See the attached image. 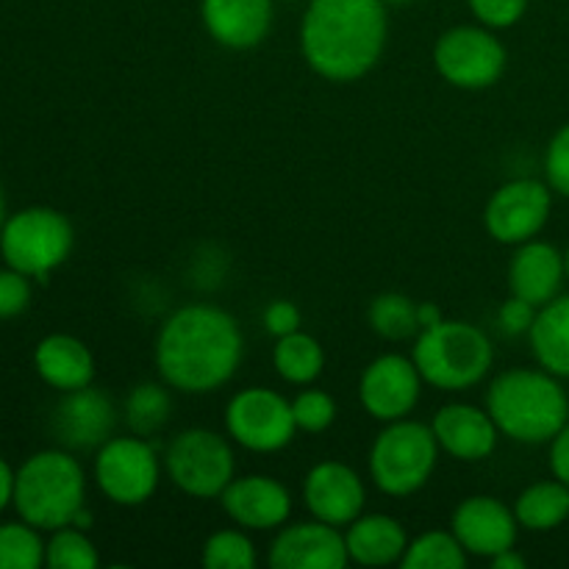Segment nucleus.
Returning <instances> with one entry per match:
<instances>
[{
  "label": "nucleus",
  "mask_w": 569,
  "mask_h": 569,
  "mask_svg": "<svg viewBox=\"0 0 569 569\" xmlns=\"http://www.w3.org/2000/svg\"><path fill=\"white\" fill-rule=\"evenodd\" d=\"M450 531L470 556L492 559V556L515 548L520 522H517L515 509H509L503 500L489 498V495H472L456 506Z\"/></svg>",
  "instance_id": "14"
},
{
  "label": "nucleus",
  "mask_w": 569,
  "mask_h": 569,
  "mask_svg": "<svg viewBox=\"0 0 569 569\" xmlns=\"http://www.w3.org/2000/svg\"><path fill=\"white\" fill-rule=\"evenodd\" d=\"M520 528L533 533H548L569 520V487L565 481H539L522 489L515 503Z\"/></svg>",
  "instance_id": "25"
},
{
  "label": "nucleus",
  "mask_w": 569,
  "mask_h": 569,
  "mask_svg": "<svg viewBox=\"0 0 569 569\" xmlns=\"http://www.w3.org/2000/svg\"><path fill=\"white\" fill-rule=\"evenodd\" d=\"M76 244L72 222L48 206H31L6 220L0 233V253L6 264L22 276L48 281L56 267L64 264Z\"/></svg>",
  "instance_id": "7"
},
{
  "label": "nucleus",
  "mask_w": 569,
  "mask_h": 569,
  "mask_svg": "<svg viewBox=\"0 0 569 569\" xmlns=\"http://www.w3.org/2000/svg\"><path fill=\"white\" fill-rule=\"evenodd\" d=\"M528 3L531 0H467L476 20L481 26L492 28V31H503V28L517 26L526 17Z\"/></svg>",
  "instance_id": "34"
},
{
  "label": "nucleus",
  "mask_w": 569,
  "mask_h": 569,
  "mask_svg": "<svg viewBox=\"0 0 569 569\" xmlns=\"http://www.w3.org/2000/svg\"><path fill=\"white\" fill-rule=\"evenodd\" d=\"M283 3H295V0H283Z\"/></svg>",
  "instance_id": "47"
},
{
  "label": "nucleus",
  "mask_w": 569,
  "mask_h": 569,
  "mask_svg": "<svg viewBox=\"0 0 569 569\" xmlns=\"http://www.w3.org/2000/svg\"><path fill=\"white\" fill-rule=\"evenodd\" d=\"M292 415L298 431L306 433H322L333 426L337 420V403L322 389L306 387L298 398L292 400Z\"/></svg>",
  "instance_id": "33"
},
{
  "label": "nucleus",
  "mask_w": 569,
  "mask_h": 569,
  "mask_svg": "<svg viewBox=\"0 0 569 569\" xmlns=\"http://www.w3.org/2000/svg\"><path fill=\"white\" fill-rule=\"evenodd\" d=\"M550 470H553V478H559V481H565L569 487V420L550 439Z\"/></svg>",
  "instance_id": "39"
},
{
  "label": "nucleus",
  "mask_w": 569,
  "mask_h": 569,
  "mask_svg": "<svg viewBox=\"0 0 569 569\" xmlns=\"http://www.w3.org/2000/svg\"><path fill=\"white\" fill-rule=\"evenodd\" d=\"M14 483L17 472L11 470L9 461L0 459V511L9 509V503H14Z\"/></svg>",
  "instance_id": "40"
},
{
  "label": "nucleus",
  "mask_w": 569,
  "mask_h": 569,
  "mask_svg": "<svg viewBox=\"0 0 569 569\" xmlns=\"http://www.w3.org/2000/svg\"><path fill=\"white\" fill-rule=\"evenodd\" d=\"M431 426L409 420L387 422L370 448V476L389 498H409L431 481L439 459Z\"/></svg>",
  "instance_id": "6"
},
{
  "label": "nucleus",
  "mask_w": 569,
  "mask_h": 569,
  "mask_svg": "<svg viewBox=\"0 0 569 569\" xmlns=\"http://www.w3.org/2000/svg\"><path fill=\"white\" fill-rule=\"evenodd\" d=\"M431 431L439 448L459 461L489 459L498 448V426L487 409L470 403H448L433 415Z\"/></svg>",
  "instance_id": "20"
},
{
  "label": "nucleus",
  "mask_w": 569,
  "mask_h": 569,
  "mask_svg": "<svg viewBox=\"0 0 569 569\" xmlns=\"http://www.w3.org/2000/svg\"><path fill=\"white\" fill-rule=\"evenodd\" d=\"M383 3H387V6H409V3H415V0H383Z\"/></svg>",
  "instance_id": "45"
},
{
  "label": "nucleus",
  "mask_w": 569,
  "mask_h": 569,
  "mask_svg": "<svg viewBox=\"0 0 569 569\" xmlns=\"http://www.w3.org/2000/svg\"><path fill=\"white\" fill-rule=\"evenodd\" d=\"M422 381L442 392L472 389L489 376L495 365V348L478 326L461 320H439L422 328L411 350Z\"/></svg>",
  "instance_id": "5"
},
{
  "label": "nucleus",
  "mask_w": 569,
  "mask_h": 569,
  "mask_svg": "<svg viewBox=\"0 0 569 569\" xmlns=\"http://www.w3.org/2000/svg\"><path fill=\"white\" fill-rule=\"evenodd\" d=\"M565 261H567V278H569V250H567V256H565Z\"/></svg>",
  "instance_id": "46"
},
{
  "label": "nucleus",
  "mask_w": 569,
  "mask_h": 569,
  "mask_svg": "<svg viewBox=\"0 0 569 569\" xmlns=\"http://www.w3.org/2000/svg\"><path fill=\"white\" fill-rule=\"evenodd\" d=\"M272 367L292 387H311L326 370V350L309 333H287V337L276 339Z\"/></svg>",
  "instance_id": "26"
},
{
  "label": "nucleus",
  "mask_w": 569,
  "mask_h": 569,
  "mask_svg": "<svg viewBox=\"0 0 569 569\" xmlns=\"http://www.w3.org/2000/svg\"><path fill=\"white\" fill-rule=\"evenodd\" d=\"M553 209V189L548 181L537 178H517L492 192L483 209V226L489 237L500 244H522L537 239V233L548 226Z\"/></svg>",
  "instance_id": "12"
},
{
  "label": "nucleus",
  "mask_w": 569,
  "mask_h": 569,
  "mask_svg": "<svg viewBox=\"0 0 569 569\" xmlns=\"http://www.w3.org/2000/svg\"><path fill=\"white\" fill-rule=\"evenodd\" d=\"M389 14L383 0H309L300 20V53L320 78L353 83L383 56Z\"/></svg>",
  "instance_id": "2"
},
{
  "label": "nucleus",
  "mask_w": 569,
  "mask_h": 569,
  "mask_svg": "<svg viewBox=\"0 0 569 569\" xmlns=\"http://www.w3.org/2000/svg\"><path fill=\"white\" fill-rule=\"evenodd\" d=\"M72 526L81 528V531H89V528H92V511L83 506V509L76 515V520H72Z\"/></svg>",
  "instance_id": "43"
},
{
  "label": "nucleus",
  "mask_w": 569,
  "mask_h": 569,
  "mask_svg": "<svg viewBox=\"0 0 569 569\" xmlns=\"http://www.w3.org/2000/svg\"><path fill=\"white\" fill-rule=\"evenodd\" d=\"M228 437L253 453H278L295 439L292 400L267 387H248L226 406Z\"/></svg>",
  "instance_id": "11"
},
{
  "label": "nucleus",
  "mask_w": 569,
  "mask_h": 569,
  "mask_svg": "<svg viewBox=\"0 0 569 569\" xmlns=\"http://www.w3.org/2000/svg\"><path fill=\"white\" fill-rule=\"evenodd\" d=\"M87 506V476L81 461L67 450L33 453L17 470L14 509L28 526L39 531L72 526L78 511Z\"/></svg>",
  "instance_id": "4"
},
{
  "label": "nucleus",
  "mask_w": 569,
  "mask_h": 569,
  "mask_svg": "<svg viewBox=\"0 0 569 569\" xmlns=\"http://www.w3.org/2000/svg\"><path fill=\"white\" fill-rule=\"evenodd\" d=\"M200 17L217 44L228 50L259 48L272 28V0H200Z\"/></svg>",
  "instance_id": "19"
},
{
  "label": "nucleus",
  "mask_w": 569,
  "mask_h": 569,
  "mask_svg": "<svg viewBox=\"0 0 569 569\" xmlns=\"http://www.w3.org/2000/svg\"><path fill=\"white\" fill-rule=\"evenodd\" d=\"M44 565L50 569H94L100 565V556L87 531L64 526L56 528L50 542L44 545Z\"/></svg>",
  "instance_id": "30"
},
{
  "label": "nucleus",
  "mask_w": 569,
  "mask_h": 569,
  "mask_svg": "<svg viewBox=\"0 0 569 569\" xmlns=\"http://www.w3.org/2000/svg\"><path fill=\"white\" fill-rule=\"evenodd\" d=\"M303 503L315 520L348 528L365 511V481L353 467L342 461H320L311 467L303 481Z\"/></svg>",
  "instance_id": "15"
},
{
  "label": "nucleus",
  "mask_w": 569,
  "mask_h": 569,
  "mask_svg": "<svg viewBox=\"0 0 569 569\" xmlns=\"http://www.w3.org/2000/svg\"><path fill=\"white\" fill-rule=\"evenodd\" d=\"M367 322L378 337L389 339V342H400V339H411L420 333L417 303L400 292L378 295L367 309Z\"/></svg>",
  "instance_id": "28"
},
{
  "label": "nucleus",
  "mask_w": 569,
  "mask_h": 569,
  "mask_svg": "<svg viewBox=\"0 0 569 569\" xmlns=\"http://www.w3.org/2000/svg\"><path fill=\"white\" fill-rule=\"evenodd\" d=\"M509 53L487 26L448 28L433 44V67L456 89H487L503 78Z\"/></svg>",
  "instance_id": "9"
},
{
  "label": "nucleus",
  "mask_w": 569,
  "mask_h": 569,
  "mask_svg": "<svg viewBox=\"0 0 569 569\" xmlns=\"http://www.w3.org/2000/svg\"><path fill=\"white\" fill-rule=\"evenodd\" d=\"M161 465L144 437H111L94 456V481L117 506H142L159 489Z\"/></svg>",
  "instance_id": "10"
},
{
  "label": "nucleus",
  "mask_w": 569,
  "mask_h": 569,
  "mask_svg": "<svg viewBox=\"0 0 569 569\" xmlns=\"http://www.w3.org/2000/svg\"><path fill=\"white\" fill-rule=\"evenodd\" d=\"M170 481L189 498L211 500L233 481L237 459L226 437L209 428H187L170 442L164 453Z\"/></svg>",
  "instance_id": "8"
},
{
  "label": "nucleus",
  "mask_w": 569,
  "mask_h": 569,
  "mask_svg": "<svg viewBox=\"0 0 569 569\" xmlns=\"http://www.w3.org/2000/svg\"><path fill=\"white\" fill-rule=\"evenodd\" d=\"M239 322L217 306H181L156 339V370L170 389L206 395L226 387L242 365Z\"/></svg>",
  "instance_id": "1"
},
{
  "label": "nucleus",
  "mask_w": 569,
  "mask_h": 569,
  "mask_svg": "<svg viewBox=\"0 0 569 569\" xmlns=\"http://www.w3.org/2000/svg\"><path fill=\"white\" fill-rule=\"evenodd\" d=\"M6 194H3V183H0V233H3V226H6Z\"/></svg>",
  "instance_id": "44"
},
{
  "label": "nucleus",
  "mask_w": 569,
  "mask_h": 569,
  "mask_svg": "<svg viewBox=\"0 0 569 569\" xmlns=\"http://www.w3.org/2000/svg\"><path fill=\"white\" fill-rule=\"evenodd\" d=\"M345 548L350 561L361 567L400 565L409 537L403 526L389 515H361L345 531Z\"/></svg>",
  "instance_id": "23"
},
{
  "label": "nucleus",
  "mask_w": 569,
  "mask_h": 569,
  "mask_svg": "<svg viewBox=\"0 0 569 569\" xmlns=\"http://www.w3.org/2000/svg\"><path fill=\"white\" fill-rule=\"evenodd\" d=\"M256 561V545L250 542L244 528H222L203 545L206 569H253Z\"/></svg>",
  "instance_id": "32"
},
{
  "label": "nucleus",
  "mask_w": 569,
  "mask_h": 569,
  "mask_svg": "<svg viewBox=\"0 0 569 569\" xmlns=\"http://www.w3.org/2000/svg\"><path fill=\"white\" fill-rule=\"evenodd\" d=\"M261 322H264L267 333H272V337H287V333H295L300 331V326H303V315H300L298 306L292 303V300H270L264 309V315H261Z\"/></svg>",
  "instance_id": "37"
},
{
  "label": "nucleus",
  "mask_w": 569,
  "mask_h": 569,
  "mask_svg": "<svg viewBox=\"0 0 569 569\" xmlns=\"http://www.w3.org/2000/svg\"><path fill=\"white\" fill-rule=\"evenodd\" d=\"M487 411L503 437L520 445H545L569 420V398L553 372L515 367L489 383Z\"/></svg>",
  "instance_id": "3"
},
{
  "label": "nucleus",
  "mask_w": 569,
  "mask_h": 569,
  "mask_svg": "<svg viewBox=\"0 0 569 569\" xmlns=\"http://www.w3.org/2000/svg\"><path fill=\"white\" fill-rule=\"evenodd\" d=\"M31 303V278L14 267L0 270V320L22 315Z\"/></svg>",
  "instance_id": "36"
},
{
  "label": "nucleus",
  "mask_w": 569,
  "mask_h": 569,
  "mask_svg": "<svg viewBox=\"0 0 569 569\" xmlns=\"http://www.w3.org/2000/svg\"><path fill=\"white\" fill-rule=\"evenodd\" d=\"M33 367L48 387L72 392L92 383L94 356L81 339L70 333H50L33 350Z\"/></svg>",
  "instance_id": "22"
},
{
  "label": "nucleus",
  "mask_w": 569,
  "mask_h": 569,
  "mask_svg": "<svg viewBox=\"0 0 569 569\" xmlns=\"http://www.w3.org/2000/svg\"><path fill=\"white\" fill-rule=\"evenodd\" d=\"M489 561H492L495 569H522V567H526V559H522V556L517 553L515 548H509V550H503V553L492 556Z\"/></svg>",
  "instance_id": "41"
},
{
  "label": "nucleus",
  "mask_w": 569,
  "mask_h": 569,
  "mask_svg": "<svg viewBox=\"0 0 569 569\" xmlns=\"http://www.w3.org/2000/svg\"><path fill=\"white\" fill-rule=\"evenodd\" d=\"M422 383L426 381H422L415 359L400 353H383L372 359L361 372L359 400L372 420H403L420 403Z\"/></svg>",
  "instance_id": "13"
},
{
  "label": "nucleus",
  "mask_w": 569,
  "mask_h": 569,
  "mask_svg": "<svg viewBox=\"0 0 569 569\" xmlns=\"http://www.w3.org/2000/svg\"><path fill=\"white\" fill-rule=\"evenodd\" d=\"M44 565V542L39 528L22 522L0 526V569H39Z\"/></svg>",
  "instance_id": "31"
},
{
  "label": "nucleus",
  "mask_w": 569,
  "mask_h": 569,
  "mask_svg": "<svg viewBox=\"0 0 569 569\" xmlns=\"http://www.w3.org/2000/svg\"><path fill=\"white\" fill-rule=\"evenodd\" d=\"M172 415L170 387L161 383H139L131 389L126 400V422L131 433L148 439L150 433H159Z\"/></svg>",
  "instance_id": "29"
},
{
  "label": "nucleus",
  "mask_w": 569,
  "mask_h": 569,
  "mask_svg": "<svg viewBox=\"0 0 569 569\" xmlns=\"http://www.w3.org/2000/svg\"><path fill=\"white\" fill-rule=\"evenodd\" d=\"M537 306H531L528 300L511 295L498 311V326L500 331L509 333V337H522V333L531 331L533 320H537Z\"/></svg>",
  "instance_id": "38"
},
{
  "label": "nucleus",
  "mask_w": 569,
  "mask_h": 569,
  "mask_svg": "<svg viewBox=\"0 0 569 569\" xmlns=\"http://www.w3.org/2000/svg\"><path fill=\"white\" fill-rule=\"evenodd\" d=\"M565 278L567 261L553 244L539 242V239L517 244V253L511 256L509 264L511 295L542 309L545 303L559 298Z\"/></svg>",
  "instance_id": "21"
},
{
  "label": "nucleus",
  "mask_w": 569,
  "mask_h": 569,
  "mask_svg": "<svg viewBox=\"0 0 569 569\" xmlns=\"http://www.w3.org/2000/svg\"><path fill=\"white\" fill-rule=\"evenodd\" d=\"M222 511L244 531H272L292 515V495L270 476L233 478L220 495Z\"/></svg>",
  "instance_id": "18"
},
{
  "label": "nucleus",
  "mask_w": 569,
  "mask_h": 569,
  "mask_svg": "<svg viewBox=\"0 0 569 569\" xmlns=\"http://www.w3.org/2000/svg\"><path fill=\"white\" fill-rule=\"evenodd\" d=\"M545 178L553 192L569 198V122L553 133L545 153Z\"/></svg>",
  "instance_id": "35"
},
{
  "label": "nucleus",
  "mask_w": 569,
  "mask_h": 569,
  "mask_svg": "<svg viewBox=\"0 0 569 569\" xmlns=\"http://www.w3.org/2000/svg\"><path fill=\"white\" fill-rule=\"evenodd\" d=\"M117 426L114 403L92 383L64 392L53 411V433L64 448L92 450L109 442Z\"/></svg>",
  "instance_id": "17"
},
{
  "label": "nucleus",
  "mask_w": 569,
  "mask_h": 569,
  "mask_svg": "<svg viewBox=\"0 0 569 569\" xmlns=\"http://www.w3.org/2000/svg\"><path fill=\"white\" fill-rule=\"evenodd\" d=\"M417 315H420V331L422 328L437 326L439 320H445L442 309H439L437 303H431V300H428V303H417Z\"/></svg>",
  "instance_id": "42"
},
{
  "label": "nucleus",
  "mask_w": 569,
  "mask_h": 569,
  "mask_svg": "<svg viewBox=\"0 0 569 569\" xmlns=\"http://www.w3.org/2000/svg\"><path fill=\"white\" fill-rule=\"evenodd\" d=\"M272 569H345L350 556L345 533L322 520L295 522L281 528L270 545Z\"/></svg>",
  "instance_id": "16"
},
{
  "label": "nucleus",
  "mask_w": 569,
  "mask_h": 569,
  "mask_svg": "<svg viewBox=\"0 0 569 569\" xmlns=\"http://www.w3.org/2000/svg\"><path fill=\"white\" fill-rule=\"evenodd\" d=\"M528 337L539 367L556 378H569V295H559L537 311Z\"/></svg>",
  "instance_id": "24"
},
{
  "label": "nucleus",
  "mask_w": 569,
  "mask_h": 569,
  "mask_svg": "<svg viewBox=\"0 0 569 569\" xmlns=\"http://www.w3.org/2000/svg\"><path fill=\"white\" fill-rule=\"evenodd\" d=\"M470 553L453 531H426L411 539L400 567L403 569H465Z\"/></svg>",
  "instance_id": "27"
}]
</instances>
